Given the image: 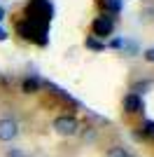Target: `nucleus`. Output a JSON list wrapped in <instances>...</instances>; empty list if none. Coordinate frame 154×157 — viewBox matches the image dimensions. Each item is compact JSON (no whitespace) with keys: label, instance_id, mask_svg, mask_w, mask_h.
I'll use <instances>...</instances> for the list:
<instances>
[{"label":"nucleus","instance_id":"f257e3e1","mask_svg":"<svg viewBox=\"0 0 154 157\" xmlns=\"http://www.w3.org/2000/svg\"><path fill=\"white\" fill-rule=\"evenodd\" d=\"M24 21H28L35 33V45L47 47L49 45V24L54 19V5L51 0H28L24 10Z\"/></svg>","mask_w":154,"mask_h":157},{"label":"nucleus","instance_id":"f03ea898","mask_svg":"<svg viewBox=\"0 0 154 157\" xmlns=\"http://www.w3.org/2000/svg\"><path fill=\"white\" fill-rule=\"evenodd\" d=\"M115 26H117V17H112V14H105L101 12V17H96V19L91 21V35L98 40H105L110 38L112 33H115Z\"/></svg>","mask_w":154,"mask_h":157},{"label":"nucleus","instance_id":"7ed1b4c3","mask_svg":"<svg viewBox=\"0 0 154 157\" xmlns=\"http://www.w3.org/2000/svg\"><path fill=\"white\" fill-rule=\"evenodd\" d=\"M79 129H82V124H79V120L75 117V115H58L56 120H54V131L56 134H61V136H77L79 134Z\"/></svg>","mask_w":154,"mask_h":157},{"label":"nucleus","instance_id":"20e7f679","mask_svg":"<svg viewBox=\"0 0 154 157\" xmlns=\"http://www.w3.org/2000/svg\"><path fill=\"white\" fill-rule=\"evenodd\" d=\"M42 87H45V89L51 94V96H56L58 101H63V103L72 105V108H79V105H82V103H79V101L75 98V96H72V94H68L65 89H61L58 85H54V82H49V80H42Z\"/></svg>","mask_w":154,"mask_h":157},{"label":"nucleus","instance_id":"39448f33","mask_svg":"<svg viewBox=\"0 0 154 157\" xmlns=\"http://www.w3.org/2000/svg\"><path fill=\"white\" fill-rule=\"evenodd\" d=\"M19 136V122L14 117H0V141L9 143Z\"/></svg>","mask_w":154,"mask_h":157},{"label":"nucleus","instance_id":"423d86ee","mask_svg":"<svg viewBox=\"0 0 154 157\" xmlns=\"http://www.w3.org/2000/svg\"><path fill=\"white\" fill-rule=\"evenodd\" d=\"M124 110H126L128 115H140V113H145V101H142V96L128 92L126 96H124Z\"/></svg>","mask_w":154,"mask_h":157},{"label":"nucleus","instance_id":"0eeeda50","mask_svg":"<svg viewBox=\"0 0 154 157\" xmlns=\"http://www.w3.org/2000/svg\"><path fill=\"white\" fill-rule=\"evenodd\" d=\"M40 87H42V80H40L38 75H28V78L21 82V92L24 94H38Z\"/></svg>","mask_w":154,"mask_h":157},{"label":"nucleus","instance_id":"6e6552de","mask_svg":"<svg viewBox=\"0 0 154 157\" xmlns=\"http://www.w3.org/2000/svg\"><path fill=\"white\" fill-rule=\"evenodd\" d=\"M98 5L103 7V12H105V14L117 17V14L122 12V7H124V0H98Z\"/></svg>","mask_w":154,"mask_h":157},{"label":"nucleus","instance_id":"1a4fd4ad","mask_svg":"<svg viewBox=\"0 0 154 157\" xmlns=\"http://www.w3.org/2000/svg\"><path fill=\"white\" fill-rule=\"evenodd\" d=\"M122 54H126V56H138L140 54V45L135 42V40H128V38H124L122 40Z\"/></svg>","mask_w":154,"mask_h":157},{"label":"nucleus","instance_id":"9d476101","mask_svg":"<svg viewBox=\"0 0 154 157\" xmlns=\"http://www.w3.org/2000/svg\"><path fill=\"white\" fill-rule=\"evenodd\" d=\"M152 87H154V80H138V82H133V85H131V94L142 96V94L149 92Z\"/></svg>","mask_w":154,"mask_h":157},{"label":"nucleus","instance_id":"9b49d317","mask_svg":"<svg viewBox=\"0 0 154 157\" xmlns=\"http://www.w3.org/2000/svg\"><path fill=\"white\" fill-rule=\"evenodd\" d=\"M84 47L91 49V52H103V49H105V42L94 38V35H86V38H84Z\"/></svg>","mask_w":154,"mask_h":157},{"label":"nucleus","instance_id":"f8f14e48","mask_svg":"<svg viewBox=\"0 0 154 157\" xmlns=\"http://www.w3.org/2000/svg\"><path fill=\"white\" fill-rule=\"evenodd\" d=\"M138 136L140 138H154V120H142Z\"/></svg>","mask_w":154,"mask_h":157},{"label":"nucleus","instance_id":"ddd939ff","mask_svg":"<svg viewBox=\"0 0 154 157\" xmlns=\"http://www.w3.org/2000/svg\"><path fill=\"white\" fill-rule=\"evenodd\" d=\"M105 157H133V155H131L126 148H122V145H115V148H110V150H108Z\"/></svg>","mask_w":154,"mask_h":157},{"label":"nucleus","instance_id":"4468645a","mask_svg":"<svg viewBox=\"0 0 154 157\" xmlns=\"http://www.w3.org/2000/svg\"><path fill=\"white\" fill-rule=\"evenodd\" d=\"M5 157H26V152H24V150H19V148H7Z\"/></svg>","mask_w":154,"mask_h":157},{"label":"nucleus","instance_id":"2eb2a0df","mask_svg":"<svg viewBox=\"0 0 154 157\" xmlns=\"http://www.w3.org/2000/svg\"><path fill=\"white\" fill-rule=\"evenodd\" d=\"M142 59L147 61V63H154V47H149V49L142 52Z\"/></svg>","mask_w":154,"mask_h":157},{"label":"nucleus","instance_id":"dca6fc26","mask_svg":"<svg viewBox=\"0 0 154 157\" xmlns=\"http://www.w3.org/2000/svg\"><path fill=\"white\" fill-rule=\"evenodd\" d=\"M122 40H124V38H115V40H110V42H108L105 47H112V49H119V47H122Z\"/></svg>","mask_w":154,"mask_h":157},{"label":"nucleus","instance_id":"f3484780","mask_svg":"<svg viewBox=\"0 0 154 157\" xmlns=\"http://www.w3.org/2000/svg\"><path fill=\"white\" fill-rule=\"evenodd\" d=\"M5 40H7V31L2 28V24H0V42H5Z\"/></svg>","mask_w":154,"mask_h":157},{"label":"nucleus","instance_id":"a211bd4d","mask_svg":"<svg viewBox=\"0 0 154 157\" xmlns=\"http://www.w3.org/2000/svg\"><path fill=\"white\" fill-rule=\"evenodd\" d=\"M5 21V7H0V24Z\"/></svg>","mask_w":154,"mask_h":157}]
</instances>
